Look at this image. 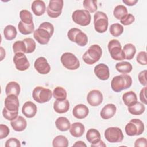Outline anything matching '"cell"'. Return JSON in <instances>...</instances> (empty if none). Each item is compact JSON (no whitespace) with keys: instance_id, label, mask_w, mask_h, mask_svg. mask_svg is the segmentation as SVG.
I'll return each mask as SVG.
<instances>
[{"instance_id":"6da1fadb","label":"cell","mask_w":147,"mask_h":147,"mask_svg":"<svg viewBox=\"0 0 147 147\" xmlns=\"http://www.w3.org/2000/svg\"><path fill=\"white\" fill-rule=\"evenodd\" d=\"M54 32L53 25L48 22L41 23L33 32L34 39L40 44H47Z\"/></svg>"},{"instance_id":"7a4b0ae2","label":"cell","mask_w":147,"mask_h":147,"mask_svg":"<svg viewBox=\"0 0 147 147\" xmlns=\"http://www.w3.org/2000/svg\"><path fill=\"white\" fill-rule=\"evenodd\" d=\"M132 84L131 77L127 74H122L114 76L111 82L112 90L119 92L121 91L130 88Z\"/></svg>"},{"instance_id":"3957f363","label":"cell","mask_w":147,"mask_h":147,"mask_svg":"<svg viewBox=\"0 0 147 147\" xmlns=\"http://www.w3.org/2000/svg\"><path fill=\"white\" fill-rule=\"evenodd\" d=\"M102 55V49L98 44L91 45L82 56L84 63L92 65L96 63L100 59Z\"/></svg>"},{"instance_id":"277c9868","label":"cell","mask_w":147,"mask_h":147,"mask_svg":"<svg viewBox=\"0 0 147 147\" xmlns=\"http://www.w3.org/2000/svg\"><path fill=\"white\" fill-rule=\"evenodd\" d=\"M144 124L139 119H132L125 126V132L129 136L141 135L144 131Z\"/></svg>"},{"instance_id":"5b68a950","label":"cell","mask_w":147,"mask_h":147,"mask_svg":"<svg viewBox=\"0 0 147 147\" xmlns=\"http://www.w3.org/2000/svg\"><path fill=\"white\" fill-rule=\"evenodd\" d=\"M52 95L51 90L41 86L35 87L32 92L33 99L39 103L48 102L51 100Z\"/></svg>"},{"instance_id":"8992f818","label":"cell","mask_w":147,"mask_h":147,"mask_svg":"<svg viewBox=\"0 0 147 147\" xmlns=\"http://www.w3.org/2000/svg\"><path fill=\"white\" fill-rule=\"evenodd\" d=\"M108 24V17L104 12L98 11L94 14V24L96 32L105 33L107 29Z\"/></svg>"},{"instance_id":"52a82bcc","label":"cell","mask_w":147,"mask_h":147,"mask_svg":"<svg viewBox=\"0 0 147 147\" xmlns=\"http://www.w3.org/2000/svg\"><path fill=\"white\" fill-rule=\"evenodd\" d=\"M68 39L76 43L78 45L84 47L88 42L87 36L82 31L78 28H71L67 33Z\"/></svg>"},{"instance_id":"ba28073f","label":"cell","mask_w":147,"mask_h":147,"mask_svg":"<svg viewBox=\"0 0 147 147\" xmlns=\"http://www.w3.org/2000/svg\"><path fill=\"white\" fill-rule=\"evenodd\" d=\"M107 47L112 59L118 61L125 59L121 44L118 40L113 39L110 40L108 43Z\"/></svg>"},{"instance_id":"9c48e42d","label":"cell","mask_w":147,"mask_h":147,"mask_svg":"<svg viewBox=\"0 0 147 147\" xmlns=\"http://www.w3.org/2000/svg\"><path fill=\"white\" fill-rule=\"evenodd\" d=\"M60 61L63 65L69 70H75L80 67L79 60L71 52L64 53L60 57Z\"/></svg>"},{"instance_id":"30bf717a","label":"cell","mask_w":147,"mask_h":147,"mask_svg":"<svg viewBox=\"0 0 147 147\" xmlns=\"http://www.w3.org/2000/svg\"><path fill=\"white\" fill-rule=\"evenodd\" d=\"M104 136L106 140L111 143L121 142L124 136L122 130L118 127H110L105 131Z\"/></svg>"},{"instance_id":"8fae6325","label":"cell","mask_w":147,"mask_h":147,"mask_svg":"<svg viewBox=\"0 0 147 147\" xmlns=\"http://www.w3.org/2000/svg\"><path fill=\"white\" fill-rule=\"evenodd\" d=\"M72 18L76 24L86 26L90 24L91 16L90 12L86 10H76L73 12Z\"/></svg>"},{"instance_id":"7c38bea8","label":"cell","mask_w":147,"mask_h":147,"mask_svg":"<svg viewBox=\"0 0 147 147\" xmlns=\"http://www.w3.org/2000/svg\"><path fill=\"white\" fill-rule=\"evenodd\" d=\"M64 5L63 0H51L47 8V13L51 18H57L61 14Z\"/></svg>"},{"instance_id":"4fadbf2b","label":"cell","mask_w":147,"mask_h":147,"mask_svg":"<svg viewBox=\"0 0 147 147\" xmlns=\"http://www.w3.org/2000/svg\"><path fill=\"white\" fill-rule=\"evenodd\" d=\"M13 62L16 69L20 71H24L29 68L30 66L29 61L24 53L18 52L14 55Z\"/></svg>"},{"instance_id":"5bb4252c","label":"cell","mask_w":147,"mask_h":147,"mask_svg":"<svg viewBox=\"0 0 147 147\" xmlns=\"http://www.w3.org/2000/svg\"><path fill=\"white\" fill-rule=\"evenodd\" d=\"M103 97L102 93L98 90L90 91L87 96V102L91 106H98L103 102Z\"/></svg>"},{"instance_id":"9a60e30c","label":"cell","mask_w":147,"mask_h":147,"mask_svg":"<svg viewBox=\"0 0 147 147\" xmlns=\"http://www.w3.org/2000/svg\"><path fill=\"white\" fill-rule=\"evenodd\" d=\"M34 67L36 70L40 74L45 75L51 71V66L44 57H39L34 63Z\"/></svg>"},{"instance_id":"2e32d148","label":"cell","mask_w":147,"mask_h":147,"mask_svg":"<svg viewBox=\"0 0 147 147\" xmlns=\"http://www.w3.org/2000/svg\"><path fill=\"white\" fill-rule=\"evenodd\" d=\"M19 105L18 96L9 95L5 99V107L10 112L18 113Z\"/></svg>"},{"instance_id":"e0dca14e","label":"cell","mask_w":147,"mask_h":147,"mask_svg":"<svg viewBox=\"0 0 147 147\" xmlns=\"http://www.w3.org/2000/svg\"><path fill=\"white\" fill-rule=\"evenodd\" d=\"M94 74L96 77L102 80H106L109 78L110 71L108 66L103 63L96 65L94 67Z\"/></svg>"},{"instance_id":"ac0fdd59","label":"cell","mask_w":147,"mask_h":147,"mask_svg":"<svg viewBox=\"0 0 147 147\" xmlns=\"http://www.w3.org/2000/svg\"><path fill=\"white\" fill-rule=\"evenodd\" d=\"M37 106L31 101L26 102L22 107V113L23 115L28 118L34 117L37 113Z\"/></svg>"},{"instance_id":"d6986e66","label":"cell","mask_w":147,"mask_h":147,"mask_svg":"<svg viewBox=\"0 0 147 147\" xmlns=\"http://www.w3.org/2000/svg\"><path fill=\"white\" fill-rule=\"evenodd\" d=\"M89 113V109L87 106L83 104H78L76 105L72 110L73 115L78 119L85 118Z\"/></svg>"},{"instance_id":"ffe728a7","label":"cell","mask_w":147,"mask_h":147,"mask_svg":"<svg viewBox=\"0 0 147 147\" xmlns=\"http://www.w3.org/2000/svg\"><path fill=\"white\" fill-rule=\"evenodd\" d=\"M117 107L113 103L106 105L101 110L100 114L103 119H108L112 118L115 114Z\"/></svg>"},{"instance_id":"44dd1931","label":"cell","mask_w":147,"mask_h":147,"mask_svg":"<svg viewBox=\"0 0 147 147\" xmlns=\"http://www.w3.org/2000/svg\"><path fill=\"white\" fill-rule=\"evenodd\" d=\"M10 125L14 130L16 131H22L26 129L27 122L26 119L22 116H17L14 119L11 121Z\"/></svg>"},{"instance_id":"7402d4cb","label":"cell","mask_w":147,"mask_h":147,"mask_svg":"<svg viewBox=\"0 0 147 147\" xmlns=\"http://www.w3.org/2000/svg\"><path fill=\"white\" fill-rule=\"evenodd\" d=\"M31 9L36 16H40L45 13L46 6L43 1L35 0L32 3Z\"/></svg>"},{"instance_id":"603a6c76","label":"cell","mask_w":147,"mask_h":147,"mask_svg":"<svg viewBox=\"0 0 147 147\" xmlns=\"http://www.w3.org/2000/svg\"><path fill=\"white\" fill-rule=\"evenodd\" d=\"M54 110L59 114L67 113L69 109V102L67 99L56 100L53 103Z\"/></svg>"},{"instance_id":"cb8c5ba5","label":"cell","mask_w":147,"mask_h":147,"mask_svg":"<svg viewBox=\"0 0 147 147\" xmlns=\"http://www.w3.org/2000/svg\"><path fill=\"white\" fill-rule=\"evenodd\" d=\"M84 126L80 122L73 123L69 129V132L74 137H82L84 134Z\"/></svg>"},{"instance_id":"d4e9b609","label":"cell","mask_w":147,"mask_h":147,"mask_svg":"<svg viewBox=\"0 0 147 147\" xmlns=\"http://www.w3.org/2000/svg\"><path fill=\"white\" fill-rule=\"evenodd\" d=\"M21 88L20 84L14 81L8 83L5 88V92L7 95H14L18 96L20 93Z\"/></svg>"},{"instance_id":"484cf974","label":"cell","mask_w":147,"mask_h":147,"mask_svg":"<svg viewBox=\"0 0 147 147\" xmlns=\"http://www.w3.org/2000/svg\"><path fill=\"white\" fill-rule=\"evenodd\" d=\"M56 128L61 131H66L70 129L71 123L69 121L64 117H60L55 121Z\"/></svg>"},{"instance_id":"4316f807","label":"cell","mask_w":147,"mask_h":147,"mask_svg":"<svg viewBox=\"0 0 147 147\" xmlns=\"http://www.w3.org/2000/svg\"><path fill=\"white\" fill-rule=\"evenodd\" d=\"M87 140L91 144H94L101 140L99 131L95 129H90L86 135Z\"/></svg>"},{"instance_id":"83f0119b","label":"cell","mask_w":147,"mask_h":147,"mask_svg":"<svg viewBox=\"0 0 147 147\" xmlns=\"http://www.w3.org/2000/svg\"><path fill=\"white\" fill-rule=\"evenodd\" d=\"M127 110L129 112L133 115H140L145 111V107L142 104V103L137 101L135 103L130 106H128Z\"/></svg>"},{"instance_id":"f1b7e54d","label":"cell","mask_w":147,"mask_h":147,"mask_svg":"<svg viewBox=\"0 0 147 147\" xmlns=\"http://www.w3.org/2000/svg\"><path fill=\"white\" fill-rule=\"evenodd\" d=\"M122 100L126 106H130L137 101V97L134 91H130L123 94Z\"/></svg>"},{"instance_id":"f546056e","label":"cell","mask_w":147,"mask_h":147,"mask_svg":"<svg viewBox=\"0 0 147 147\" xmlns=\"http://www.w3.org/2000/svg\"><path fill=\"white\" fill-rule=\"evenodd\" d=\"M122 50L125 55V59L127 60H131L133 59L136 53V48L135 46L131 43L125 44Z\"/></svg>"},{"instance_id":"4dcf8cb0","label":"cell","mask_w":147,"mask_h":147,"mask_svg":"<svg viewBox=\"0 0 147 147\" xmlns=\"http://www.w3.org/2000/svg\"><path fill=\"white\" fill-rule=\"evenodd\" d=\"M115 68L119 73L126 74L130 73L133 69L131 63L127 61H122L116 64Z\"/></svg>"},{"instance_id":"1f68e13d","label":"cell","mask_w":147,"mask_h":147,"mask_svg":"<svg viewBox=\"0 0 147 147\" xmlns=\"http://www.w3.org/2000/svg\"><path fill=\"white\" fill-rule=\"evenodd\" d=\"M18 28L19 32L24 35H28L34 32V25L32 23L31 24H25L20 21L18 24Z\"/></svg>"},{"instance_id":"d6a6232c","label":"cell","mask_w":147,"mask_h":147,"mask_svg":"<svg viewBox=\"0 0 147 147\" xmlns=\"http://www.w3.org/2000/svg\"><path fill=\"white\" fill-rule=\"evenodd\" d=\"M3 35L7 40L11 41L17 36V30L15 26L11 25H7L3 30Z\"/></svg>"},{"instance_id":"836d02e7","label":"cell","mask_w":147,"mask_h":147,"mask_svg":"<svg viewBox=\"0 0 147 147\" xmlns=\"http://www.w3.org/2000/svg\"><path fill=\"white\" fill-rule=\"evenodd\" d=\"M53 96L56 100H64L66 99L67 93L66 90L62 87H56L54 88L52 93Z\"/></svg>"},{"instance_id":"e575fe53","label":"cell","mask_w":147,"mask_h":147,"mask_svg":"<svg viewBox=\"0 0 147 147\" xmlns=\"http://www.w3.org/2000/svg\"><path fill=\"white\" fill-rule=\"evenodd\" d=\"M52 146L53 147H67L68 146V140L64 136H57L53 140Z\"/></svg>"},{"instance_id":"d590c367","label":"cell","mask_w":147,"mask_h":147,"mask_svg":"<svg viewBox=\"0 0 147 147\" xmlns=\"http://www.w3.org/2000/svg\"><path fill=\"white\" fill-rule=\"evenodd\" d=\"M127 13V8L122 5L117 6L113 10V15L117 20H121Z\"/></svg>"},{"instance_id":"8d00e7d4","label":"cell","mask_w":147,"mask_h":147,"mask_svg":"<svg viewBox=\"0 0 147 147\" xmlns=\"http://www.w3.org/2000/svg\"><path fill=\"white\" fill-rule=\"evenodd\" d=\"M21 21L25 24H31L33 22V16L32 13L27 10H22L20 12Z\"/></svg>"},{"instance_id":"74e56055","label":"cell","mask_w":147,"mask_h":147,"mask_svg":"<svg viewBox=\"0 0 147 147\" xmlns=\"http://www.w3.org/2000/svg\"><path fill=\"white\" fill-rule=\"evenodd\" d=\"M123 26L119 23L111 24L110 27V33L114 37H118L123 32Z\"/></svg>"},{"instance_id":"f35d334b","label":"cell","mask_w":147,"mask_h":147,"mask_svg":"<svg viewBox=\"0 0 147 147\" xmlns=\"http://www.w3.org/2000/svg\"><path fill=\"white\" fill-rule=\"evenodd\" d=\"M83 7L90 13H94L97 10V1L95 0H84L83 1Z\"/></svg>"},{"instance_id":"ab89813d","label":"cell","mask_w":147,"mask_h":147,"mask_svg":"<svg viewBox=\"0 0 147 147\" xmlns=\"http://www.w3.org/2000/svg\"><path fill=\"white\" fill-rule=\"evenodd\" d=\"M13 49L15 54L18 52H22L24 53H26V48L24 41L21 40L16 41L13 45Z\"/></svg>"},{"instance_id":"60d3db41","label":"cell","mask_w":147,"mask_h":147,"mask_svg":"<svg viewBox=\"0 0 147 147\" xmlns=\"http://www.w3.org/2000/svg\"><path fill=\"white\" fill-rule=\"evenodd\" d=\"M23 41H24L26 45V53H30L33 52L36 47V42L34 40L31 38H26L24 39Z\"/></svg>"},{"instance_id":"b9f144b4","label":"cell","mask_w":147,"mask_h":147,"mask_svg":"<svg viewBox=\"0 0 147 147\" xmlns=\"http://www.w3.org/2000/svg\"><path fill=\"white\" fill-rule=\"evenodd\" d=\"M136 60L138 63L141 65H146L147 64L146 60V52L145 51L140 52L136 57Z\"/></svg>"},{"instance_id":"7bdbcfd3","label":"cell","mask_w":147,"mask_h":147,"mask_svg":"<svg viewBox=\"0 0 147 147\" xmlns=\"http://www.w3.org/2000/svg\"><path fill=\"white\" fill-rule=\"evenodd\" d=\"M18 113H11L5 107L3 109L2 115L3 117L9 121H12L17 117Z\"/></svg>"},{"instance_id":"ee69618b","label":"cell","mask_w":147,"mask_h":147,"mask_svg":"<svg viewBox=\"0 0 147 147\" xmlns=\"http://www.w3.org/2000/svg\"><path fill=\"white\" fill-rule=\"evenodd\" d=\"M134 16L133 14L129 13L123 17L121 20H120V22L124 25H129L131 24L134 21Z\"/></svg>"},{"instance_id":"f6af8a7d","label":"cell","mask_w":147,"mask_h":147,"mask_svg":"<svg viewBox=\"0 0 147 147\" xmlns=\"http://www.w3.org/2000/svg\"><path fill=\"white\" fill-rule=\"evenodd\" d=\"M21 146L20 141L16 138L11 137L8 139L5 143V147H20Z\"/></svg>"},{"instance_id":"bcb514c9","label":"cell","mask_w":147,"mask_h":147,"mask_svg":"<svg viewBox=\"0 0 147 147\" xmlns=\"http://www.w3.org/2000/svg\"><path fill=\"white\" fill-rule=\"evenodd\" d=\"M10 130L7 126L3 124L0 125V139L6 138L9 134Z\"/></svg>"},{"instance_id":"7dc6e473","label":"cell","mask_w":147,"mask_h":147,"mask_svg":"<svg viewBox=\"0 0 147 147\" xmlns=\"http://www.w3.org/2000/svg\"><path fill=\"white\" fill-rule=\"evenodd\" d=\"M146 72H147L146 70H144L142 71H141L138 74V80H139L140 84L144 86H146V85H147L146 77Z\"/></svg>"},{"instance_id":"c3c4849f","label":"cell","mask_w":147,"mask_h":147,"mask_svg":"<svg viewBox=\"0 0 147 147\" xmlns=\"http://www.w3.org/2000/svg\"><path fill=\"white\" fill-rule=\"evenodd\" d=\"M134 146L135 147H146L147 146V140L144 137H140L136 140Z\"/></svg>"},{"instance_id":"681fc988","label":"cell","mask_w":147,"mask_h":147,"mask_svg":"<svg viewBox=\"0 0 147 147\" xmlns=\"http://www.w3.org/2000/svg\"><path fill=\"white\" fill-rule=\"evenodd\" d=\"M146 91V86H145L142 89H141L140 92V99L145 105L147 104L146 95H145Z\"/></svg>"},{"instance_id":"f907efd6","label":"cell","mask_w":147,"mask_h":147,"mask_svg":"<svg viewBox=\"0 0 147 147\" xmlns=\"http://www.w3.org/2000/svg\"><path fill=\"white\" fill-rule=\"evenodd\" d=\"M122 2L126 5L131 6L136 5V3H137L138 1L137 0H123Z\"/></svg>"},{"instance_id":"816d5d0a","label":"cell","mask_w":147,"mask_h":147,"mask_svg":"<svg viewBox=\"0 0 147 147\" xmlns=\"http://www.w3.org/2000/svg\"><path fill=\"white\" fill-rule=\"evenodd\" d=\"M91 147H102V146H103V147H105L106 146V145L103 142V141L100 140L98 142L96 143V144H91Z\"/></svg>"},{"instance_id":"f5cc1de1","label":"cell","mask_w":147,"mask_h":147,"mask_svg":"<svg viewBox=\"0 0 147 147\" xmlns=\"http://www.w3.org/2000/svg\"><path fill=\"white\" fill-rule=\"evenodd\" d=\"M72 146H80V147L84 146V147H86L87 145H86V144L83 141H76V142L72 145Z\"/></svg>"},{"instance_id":"db71d44e","label":"cell","mask_w":147,"mask_h":147,"mask_svg":"<svg viewBox=\"0 0 147 147\" xmlns=\"http://www.w3.org/2000/svg\"><path fill=\"white\" fill-rule=\"evenodd\" d=\"M0 51H1V61H2L3 58L5 57V55H6V53H5V50L3 48V47H1L0 48Z\"/></svg>"}]
</instances>
